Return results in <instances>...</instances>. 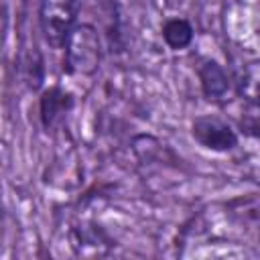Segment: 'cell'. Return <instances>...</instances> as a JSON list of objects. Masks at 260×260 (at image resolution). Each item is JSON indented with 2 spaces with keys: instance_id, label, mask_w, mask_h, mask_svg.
I'll list each match as a JSON object with an SVG mask.
<instances>
[{
  "instance_id": "cell-1",
  "label": "cell",
  "mask_w": 260,
  "mask_h": 260,
  "mask_svg": "<svg viewBox=\"0 0 260 260\" xmlns=\"http://www.w3.org/2000/svg\"><path fill=\"white\" fill-rule=\"evenodd\" d=\"M63 65L69 75L75 77H93L102 63V39L93 24L77 22L69 32L65 45Z\"/></svg>"
},
{
  "instance_id": "cell-2",
  "label": "cell",
  "mask_w": 260,
  "mask_h": 260,
  "mask_svg": "<svg viewBox=\"0 0 260 260\" xmlns=\"http://www.w3.org/2000/svg\"><path fill=\"white\" fill-rule=\"evenodd\" d=\"M79 0H39V26L45 43L59 51L77 24Z\"/></svg>"
},
{
  "instance_id": "cell-3",
  "label": "cell",
  "mask_w": 260,
  "mask_h": 260,
  "mask_svg": "<svg viewBox=\"0 0 260 260\" xmlns=\"http://www.w3.org/2000/svg\"><path fill=\"white\" fill-rule=\"evenodd\" d=\"M191 134L197 144L213 152H230L238 146L236 130L225 120L211 114L197 116L191 124Z\"/></svg>"
},
{
  "instance_id": "cell-4",
  "label": "cell",
  "mask_w": 260,
  "mask_h": 260,
  "mask_svg": "<svg viewBox=\"0 0 260 260\" xmlns=\"http://www.w3.org/2000/svg\"><path fill=\"white\" fill-rule=\"evenodd\" d=\"M69 246L77 256H106L112 250V238L95 223H79L69 232Z\"/></svg>"
},
{
  "instance_id": "cell-5",
  "label": "cell",
  "mask_w": 260,
  "mask_h": 260,
  "mask_svg": "<svg viewBox=\"0 0 260 260\" xmlns=\"http://www.w3.org/2000/svg\"><path fill=\"white\" fill-rule=\"evenodd\" d=\"M73 95L59 85H51L41 93L39 100V116L45 130H53L55 126L63 124L67 114L73 110Z\"/></svg>"
},
{
  "instance_id": "cell-6",
  "label": "cell",
  "mask_w": 260,
  "mask_h": 260,
  "mask_svg": "<svg viewBox=\"0 0 260 260\" xmlns=\"http://www.w3.org/2000/svg\"><path fill=\"white\" fill-rule=\"evenodd\" d=\"M197 77H199L201 91L209 102H223L225 95L230 93V87H232L230 75L217 61L203 59L201 65L197 67Z\"/></svg>"
},
{
  "instance_id": "cell-7",
  "label": "cell",
  "mask_w": 260,
  "mask_h": 260,
  "mask_svg": "<svg viewBox=\"0 0 260 260\" xmlns=\"http://www.w3.org/2000/svg\"><path fill=\"white\" fill-rule=\"evenodd\" d=\"M162 41L173 51H183L193 43V24L187 18L175 16L162 24Z\"/></svg>"
},
{
  "instance_id": "cell-8",
  "label": "cell",
  "mask_w": 260,
  "mask_h": 260,
  "mask_svg": "<svg viewBox=\"0 0 260 260\" xmlns=\"http://www.w3.org/2000/svg\"><path fill=\"white\" fill-rule=\"evenodd\" d=\"M4 246V219H2V207H0V252Z\"/></svg>"
}]
</instances>
